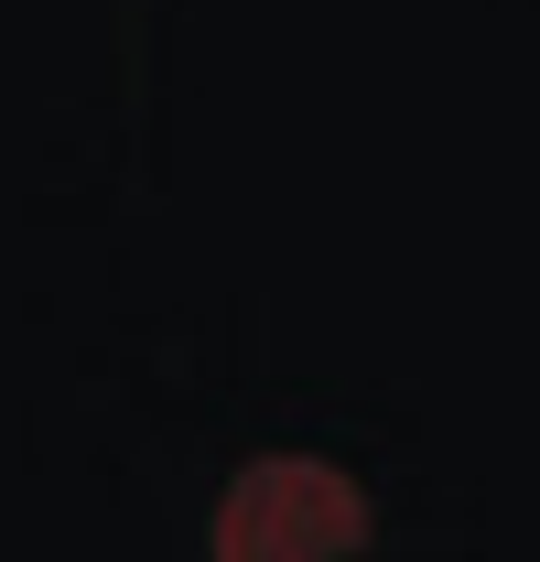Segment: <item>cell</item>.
I'll return each mask as SVG.
<instances>
[{
	"mask_svg": "<svg viewBox=\"0 0 540 562\" xmlns=\"http://www.w3.org/2000/svg\"><path fill=\"white\" fill-rule=\"evenodd\" d=\"M368 541L379 508L325 454H249L205 519V562H357Z\"/></svg>",
	"mask_w": 540,
	"mask_h": 562,
	"instance_id": "cell-1",
	"label": "cell"
}]
</instances>
